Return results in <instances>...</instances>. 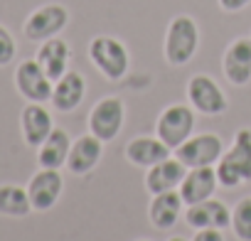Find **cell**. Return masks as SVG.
I'll return each instance as SVG.
<instances>
[{
  "instance_id": "6da1fadb",
  "label": "cell",
  "mask_w": 251,
  "mask_h": 241,
  "mask_svg": "<svg viewBox=\"0 0 251 241\" xmlns=\"http://www.w3.org/2000/svg\"><path fill=\"white\" fill-rule=\"evenodd\" d=\"M217 180L222 187L231 190L251 180V128H241L234 136V143L217 160Z\"/></svg>"
},
{
  "instance_id": "7a4b0ae2",
  "label": "cell",
  "mask_w": 251,
  "mask_h": 241,
  "mask_svg": "<svg viewBox=\"0 0 251 241\" xmlns=\"http://www.w3.org/2000/svg\"><path fill=\"white\" fill-rule=\"evenodd\" d=\"M200 47V27L190 15H175L165 32V59L173 67H185Z\"/></svg>"
},
{
  "instance_id": "3957f363",
  "label": "cell",
  "mask_w": 251,
  "mask_h": 241,
  "mask_svg": "<svg viewBox=\"0 0 251 241\" xmlns=\"http://www.w3.org/2000/svg\"><path fill=\"white\" fill-rule=\"evenodd\" d=\"M89 59L108 81H121L131 67V57L126 45L108 35H99L89 42Z\"/></svg>"
},
{
  "instance_id": "277c9868",
  "label": "cell",
  "mask_w": 251,
  "mask_h": 241,
  "mask_svg": "<svg viewBox=\"0 0 251 241\" xmlns=\"http://www.w3.org/2000/svg\"><path fill=\"white\" fill-rule=\"evenodd\" d=\"M192 133H195V108L187 103L168 106L155 123V136L173 150H177Z\"/></svg>"
},
{
  "instance_id": "5b68a950",
  "label": "cell",
  "mask_w": 251,
  "mask_h": 241,
  "mask_svg": "<svg viewBox=\"0 0 251 241\" xmlns=\"http://www.w3.org/2000/svg\"><path fill=\"white\" fill-rule=\"evenodd\" d=\"M123 120H126L123 101L118 96H103L89 111V133H94L99 141L108 143V141H113L121 133Z\"/></svg>"
},
{
  "instance_id": "8992f818",
  "label": "cell",
  "mask_w": 251,
  "mask_h": 241,
  "mask_svg": "<svg viewBox=\"0 0 251 241\" xmlns=\"http://www.w3.org/2000/svg\"><path fill=\"white\" fill-rule=\"evenodd\" d=\"M224 153V143L217 133H192L177 150H175V158L187 168H209V165H217V160L222 158Z\"/></svg>"
},
{
  "instance_id": "52a82bcc",
  "label": "cell",
  "mask_w": 251,
  "mask_h": 241,
  "mask_svg": "<svg viewBox=\"0 0 251 241\" xmlns=\"http://www.w3.org/2000/svg\"><path fill=\"white\" fill-rule=\"evenodd\" d=\"M69 23V10L59 3H47L30 13V18L23 25V32L32 42H45L50 37H57Z\"/></svg>"
},
{
  "instance_id": "ba28073f",
  "label": "cell",
  "mask_w": 251,
  "mask_h": 241,
  "mask_svg": "<svg viewBox=\"0 0 251 241\" xmlns=\"http://www.w3.org/2000/svg\"><path fill=\"white\" fill-rule=\"evenodd\" d=\"M187 101L197 113H204V116H222L229 108L226 94L207 74H195L187 81Z\"/></svg>"
},
{
  "instance_id": "9c48e42d",
  "label": "cell",
  "mask_w": 251,
  "mask_h": 241,
  "mask_svg": "<svg viewBox=\"0 0 251 241\" xmlns=\"http://www.w3.org/2000/svg\"><path fill=\"white\" fill-rule=\"evenodd\" d=\"M15 86H18L20 96H25L32 103L52 101L54 81L45 74V69L40 67L37 59H25V62L18 64V69H15Z\"/></svg>"
},
{
  "instance_id": "30bf717a",
  "label": "cell",
  "mask_w": 251,
  "mask_h": 241,
  "mask_svg": "<svg viewBox=\"0 0 251 241\" xmlns=\"http://www.w3.org/2000/svg\"><path fill=\"white\" fill-rule=\"evenodd\" d=\"M62 190H64V180H62L59 170L42 168L40 172L32 175V180L27 185V194H30L32 209L35 212H50L59 202Z\"/></svg>"
},
{
  "instance_id": "8fae6325",
  "label": "cell",
  "mask_w": 251,
  "mask_h": 241,
  "mask_svg": "<svg viewBox=\"0 0 251 241\" xmlns=\"http://www.w3.org/2000/svg\"><path fill=\"white\" fill-rule=\"evenodd\" d=\"M185 221L192 229H226L231 226V209L224 202L209 197L204 202L190 204L185 209Z\"/></svg>"
},
{
  "instance_id": "7c38bea8",
  "label": "cell",
  "mask_w": 251,
  "mask_h": 241,
  "mask_svg": "<svg viewBox=\"0 0 251 241\" xmlns=\"http://www.w3.org/2000/svg\"><path fill=\"white\" fill-rule=\"evenodd\" d=\"M222 69L234 86H246L251 81V37H239L226 47Z\"/></svg>"
},
{
  "instance_id": "4fadbf2b",
  "label": "cell",
  "mask_w": 251,
  "mask_h": 241,
  "mask_svg": "<svg viewBox=\"0 0 251 241\" xmlns=\"http://www.w3.org/2000/svg\"><path fill=\"white\" fill-rule=\"evenodd\" d=\"M20 128H23V138L30 148H40L47 136L54 131V120L52 113L42 106V103H27L20 113Z\"/></svg>"
},
{
  "instance_id": "5bb4252c",
  "label": "cell",
  "mask_w": 251,
  "mask_h": 241,
  "mask_svg": "<svg viewBox=\"0 0 251 241\" xmlns=\"http://www.w3.org/2000/svg\"><path fill=\"white\" fill-rule=\"evenodd\" d=\"M217 187H219V180H217L214 165H209V168H192V170H187V175H185V180L180 185V197L190 207V204L209 199Z\"/></svg>"
},
{
  "instance_id": "9a60e30c",
  "label": "cell",
  "mask_w": 251,
  "mask_h": 241,
  "mask_svg": "<svg viewBox=\"0 0 251 241\" xmlns=\"http://www.w3.org/2000/svg\"><path fill=\"white\" fill-rule=\"evenodd\" d=\"M101 155H103V141H99L94 133L81 136L72 143V150L67 158V170L72 175H86L99 165Z\"/></svg>"
},
{
  "instance_id": "2e32d148",
  "label": "cell",
  "mask_w": 251,
  "mask_h": 241,
  "mask_svg": "<svg viewBox=\"0 0 251 241\" xmlns=\"http://www.w3.org/2000/svg\"><path fill=\"white\" fill-rule=\"evenodd\" d=\"M187 175V168L177 160V158H168L153 168H148L146 172V187L151 194H160V192H170V190H180L182 180Z\"/></svg>"
},
{
  "instance_id": "e0dca14e",
  "label": "cell",
  "mask_w": 251,
  "mask_h": 241,
  "mask_svg": "<svg viewBox=\"0 0 251 241\" xmlns=\"http://www.w3.org/2000/svg\"><path fill=\"white\" fill-rule=\"evenodd\" d=\"M182 197H180V190H170V192H160V194H153L151 199V207H148V219L155 229H173L182 214Z\"/></svg>"
},
{
  "instance_id": "ac0fdd59",
  "label": "cell",
  "mask_w": 251,
  "mask_h": 241,
  "mask_svg": "<svg viewBox=\"0 0 251 241\" xmlns=\"http://www.w3.org/2000/svg\"><path fill=\"white\" fill-rule=\"evenodd\" d=\"M86 94V81L79 72H67L62 79L54 81V91H52V106L59 113H72Z\"/></svg>"
},
{
  "instance_id": "d6986e66",
  "label": "cell",
  "mask_w": 251,
  "mask_h": 241,
  "mask_svg": "<svg viewBox=\"0 0 251 241\" xmlns=\"http://www.w3.org/2000/svg\"><path fill=\"white\" fill-rule=\"evenodd\" d=\"M173 155V148H168L158 136L155 138H133L128 145H126V158H128V163L138 165V168H153L163 160H168Z\"/></svg>"
},
{
  "instance_id": "ffe728a7",
  "label": "cell",
  "mask_w": 251,
  "mask_h": 241,
  "mask_svg": "<svg viewBox=\"0 0 251 241\" xmlns=\"http://www.w3.org/2000/svg\"><path fill=\"white\" fill-rule=\"evenodd\" d=\"M35 59L40 62V67L45 69V74L52 81H57V79H62L69 72L67 69L69 67V45L64 40H59V37H50V40H45L40 45Z\"/></svg>"
},
{
  "instance_id": "44dd1931",
  "label": "cell",
  "mask_w": 251,
  "mask_h": 241,
  "mask_svg": "<svg viewBox=\"0 0 251 241\" xmlns=\"http://www.w3.org/2000/svg\"><path fill=\"white\" fill-rule=\"evenodd\" d=\"M72 138L64 128H54L47 141L37 148V163L40 168H50V170H59L62 165H67L69 150H72Z\"/></svg>"
},
{
  "instance_id": "7402d4cb",
  "label": "cell",
  "mask_w": 251,
  "mask_h": 241,
  "mask_svg": "<svg viewBox=\"0 0 251 241\" xmlns=\"http://www.w3.org/2000/svg\"><path fill=\"white\" fill-rule=\"evenodd\" d=\"M32 209L27 187L20 185H0V214L3 217H27Z\"/></svg>"
},
{
  "instance_id": "603a6c76",
  "label": "cell",
  "mask_w": 251,
  "mask_h": 241,
  "mask_svg": "<svg viewBox=\"0 0 251 241\" xmlns=\"http://www.w3.org/2000/svg\"><path fill=\"white\" fill-rule=\"evenodd\" d=\"M231 229L239 241H251V197H244L231 209Z\"/></svg>"
},
{
  "instance_id": "cb8c5ba5",
  "label": "cell",
  "mask_w": 251,
  "mask_h": 241,
  "mask_svg": "<svg viewBox=\"0 0 251 241\" xmlns=\"http://www.w3.org/2000/svg\"><path fill=\"white\" fill-rule=\"evenodd\" d=\"M15 54H18V42H15V37L10 35L8 27L0 25V67H8V64L15 59Z\"/></svg>"
},
{
  "instance_id": "d4e9b609",
  "label": "cell",
  "mask_w": 251,
  "mask_h": 241,
  "mask_svg": "<svg viewBox=\"0 0 251 241\" xmlns=\"http://www.w3.org/2000/svg\"><path fill=\"white\" fill-rule=\"evenodd\" d=\"M192 241H224L222 229H197Z\"/></svg>"
},
{
  "instance_id": "484cf974",
  "label": "cell",
  "mask_w": 251,
  "mask_h": 241,
  "mask_svg": "<svg viewBox=\"0 0 251 241\" xmlns=\"http://www.w3.org/2000/svg\"><path fill=\"white\" fill-rule=\"evenodd\" d=\"M246 5H251V0H219V8L224 13H239Z\"/></svg>"
},
{
  "instance_id": "4316f807",
  "label": "cell",
  "mask_w": 251,
  "mask_h": 241,
  "mask_svg": "<svg viewBox=\"0 0 251 241\" xmlns=\"http://www.w3.org/2000/svg\"><path fill=\"white\" fill-rule=\"evenodd\" d=\"M168 241H187V239H182V236H173V239H168Z\"/></svg>"
},
{
  "instance_id": "83f0119b",
  "label": "cell",
  "mask_w": 251,
  "mask_h": 241,
  "mask_svg": "<svg viewBox=\"0 0 251 241\" xmlns=\"http://www.w3.org/2000/svg\"><path fill=\"white\" fill-rule=\"evenodd\" d=\"M138 241H148V239H138Z\"/></svg>"
}]
</instances>
